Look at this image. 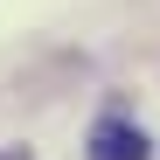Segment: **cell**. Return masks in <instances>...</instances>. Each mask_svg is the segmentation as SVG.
Segmentation results:
<instances>
[{"mask_svg": "<svg viewBox=\"0 0 160 160\" xmlns=\"http://www.w3.org/2000/svg\"><path fill=\"white\" fill-rule=\"evenodd\" d=\"M146 153H153L146 132L125 125V118H104V125L91 132V160H146Z\"/></svg>", "mask_w": 160, "mask_h": 160, "instance_id": "6da1fadb", "label": "cell"}, {"mask_svg": "<svg viewBox=\"0 0 160 160\" xmlns=\"http://www.w3.org/2000/svg\"><path fill=\"white\" fill-rule=\"evenodd\" d=\"M0 160H28V153H21V146H7V153H0Z\"/></svg>", "mask_w": 160, "mask_h": 160, "instance_id": "7a4b0ae2", "label": "cell"}]
</instances>
